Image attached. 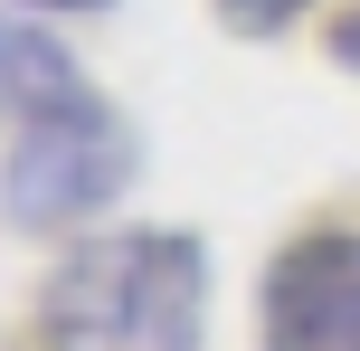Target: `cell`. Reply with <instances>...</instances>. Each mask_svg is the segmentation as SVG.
Instances as JSON below:
<instances>
[{"instance_id":"obj_5","label":"cell","mask_w":360,"mask_h":351,"mask_svg":"<svg viewBox=\"0 0 360 351\" xmlns=\"http://www.w3.org/2000/svg\"><path fill=\"white\" fill-rule=\"evenodd\" d=\"M294 10H304V0H228L237 29H275V19H294Z\"/></svg>"},{"instance_id":"obj_4","label":"cell","mask_w":360,"mask_h":351,"mask_svg":"<svg viewBox=\"0 0 360 351\" xmlns=\"http://www.w3.org/2000/svg\"><path fill=\"white\" fill-rule=\"evenodd\" d=\"M67 95H86L76 67H67V48L38 38V19H0V105L38 114V105H67Z\"/></svg>"},{"instance_id":"obj_6","label":"cell","mask_w":360,"mask_h":351,"mask_svg":"<svg viewBox=\"0 0 360 351\" xmlns=\"http://www.w3.org/2000/svg\"><path fill=\"white\" fill-rule=\"evenodd\" d=\"M29 10H105V0H29Z\"/></svg>"},{"instance_id":"obj_2","label":"cell","mask_w":360,"mask_h":351,"mask_svg":"<svg viewBox=\"0 0 360 351\" xmlns=\"http://www.w3.org/2000/svg\"><path fill=\"white\" fill-rule=\"evenodd\" d=\"M124 181H133V133L114 124L95 95H67V105H38L29 124H19L0 200H10L19 228H67V219L114 209Z\"/></svg>"},{"instance_id":"obj_1","label":"cell","mask_w":360,"mask_h":351,"mask_svg":"<svg viewBox=\"0 0 360 351\" xmlns=\"http://www.w3.org/2000/svg\"><path fill=\"white\" fill-rule=\"evenodd\" d=\"M199 285L209 257L180 228L95 238L48 285V351H199Z\"/></svg>"},{"instance_id":"obj_3","label":"cell","mask_w":360,"mask_h":351,"mask_svg":"<svg viewBox=\"0 0 360 351\" xmlns=\"http://www.w3.org/2000/svg\"><path fill=\"white\" fill-rule=\"evenodd\" d=\"M266 351H360V228L294 238L256 304Z\"/></svg>"}]
</instances>
